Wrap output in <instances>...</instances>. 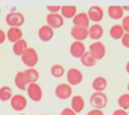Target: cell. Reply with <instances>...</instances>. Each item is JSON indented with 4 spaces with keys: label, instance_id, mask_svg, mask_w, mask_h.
Wrapping results in <instances>:
<instances>
[{
    "label": "cell",
    "instance_id": "cell-32",
    "mask_svg": "<svg viewBox=\"0 0 129 115\" xmlns=\"http://www.w3.org/2000/svg\"><path fill=\"white\" fill-rule=\"evenodd\" d=\"M60 115H76V113L69 107H66V108L62 109V112L60 113Z\"/></svg>",
    "mask_w": 129,
    "mask_h": 115
},
{
    "label": "cell",
    "instance_id": "cell-21",
    "mask_svg": "<svg viewBox=\"0 0 129 115\" xmlns=\"http://www.w3.org/2000/svg\"><path fill=\"white\" fill-rule=\"evenodd\" d=\"M108 86V81L104 77H96L92 82V87L95 91H103Z\"/></svg>",
    "mask_w": 129,
    "mask_h": 115
},
{
    "label": "cell",
    "instance_id": "cell-27",
    "mask_svg": "<svg viewBox=\"0 0 129 115\" xmlns=\"http://www.w3.org/2000/svg\"><path fill=\"white\" fill-rule=\"evenodd\" d=\"M50 73L54 78H61L64 75V68L61 64H53L50 69Z\"/></svg>",
    "mask_w": 129,
    "mask_h": 115
},
{
    "label": "cell",
    "instance_id": "cell-3",
    "mask_svg": "<svg viewBox=\"0 0 129 115\" xmlns=\"http://www.w3.org/2000/svg\"><path fill=\"white\" fill-rule=\"evenodd\" d=\"M26 91H27L28 97L31 98L33 102L38 103L42 99V96H43L42 88H41V86L39 84H36V82H32V84H29L26 88Z\"/></svg>",
    "mask_w": 129,
    "mask_h": 115
},
{
    "label": "cell",
    "instance_id": "cell-11",
    "mask_svg": "<svg viewBox=\"0 0 129 115\" xmlns=\"http://www.w3.org/2000/svg\"><path fill=\"white\" fill-rule=\"evenodd\" d=\"M87 15H88V18L89 20H93L94 23H100L101 20L103 19V16H104V14H103V10L101 7L99 6H92L91 8L88 9V13H87Z\"/></svg>",
    "mask_w": 129,
    "mask_h": 115
},
{
    "label": "cell",
    "instance_id": "cell-4",
    "mask_svg": "<svg viewBox=\"0 0 129 115\" xmlns=\"http://www.w3.org/2000/svg\"><path fill=\"white\" fill-rule=\"evenodd\" d=\"M83 81V73L76 68H70L67 71V82L70 86H77Z\"/></svg>",
    "mask_w": 129,
    "mask_h": 115
},
{
    "label": "cell",
    "instance_id": "cell-20",
    "mask_svg": "<svg viewBox=\"0 0 129 115\" xmlns=\"http://www.w3.org/2000/svg\"><path fill=\"white\" fill-rule=\"evenodd\" d=\"M108 14L112 19H121L123 17V8L120 6H110L108 8Z\"/></svg>",
    "mask_w": 129,
    "mask_h": 115
},
{
    "label": "cell",
    "instance_id": "cell-26",
    "mask_svg": "<svg viewBox=\"0 0 129 115\" xmlns=\"http://www.w3.org/2000/svg\"><path fill=\"white\" fill-rule=\"evenodd\" d=\"M13 90H11L10 87L8 86H4L0 88V100L1 102H7V100H10L13 98Z\"/></svg>",
    "mask_w": 129,
    "mask_h": 115
},
{
    "label": "cell",
    "instance_id": "cell-2",
    "mask_svg": "<svg viewBox=\"0 0 129 115\" xmlns=\"http://www.w3.org/2000/svg\"><path fill=\"white\" fill-rule=\"evenodd\" d=\"M20 57H22V62L28 68H34L39 62L38 52L34 49H32V47H28Z\"/></svg>",
    "mask_w": 129,
    "mask_h": 115
},
{
    "label": "cell",
    "instance_id": "cell-1",
    "mask_svg": "<svg viewBox=\"0 0 129 115\" xmlns=\"http://www.w3.org/2000/svg\"><path fill=\"white\" fill-rule=\"evenodd\" d=\"M89 104L94 109H103L108 105V96L103 91H95L89 97Z\"/></svg>",
    "mask_w": 129,
    "mask_h": 115
},
{
    "label": "cell",
    "instance_id": "cell-13",
    "mask_svg": "<svg viewBox=\"0 0 129 115\" xmlns=\"http://www.w3.org/2000/svg\"><path fill=\"white\" fill-rule=\"evenodd\" d=\"M70 34H71V37L75 38V41H80V42H83L85 38L88 37V28L74 26L73 28H71Z\"/></svg>",
    "mask_w": 129,
    "mask_h": 115
},
{
    "label": "cell",
    "instance_id": "cell-6",
    "mask_svg": "<svg viewBox=\"0 0 129 115\" xmlns=\"http://www.w3.org/2000/svg\"><path fill=\"white\" fill-rule=\"evenodd\" d=\"M6 23L10 27H20L24 24V16L20 13H9L6 16Z\"/></svg>",
    "mask_w": 129,
    "mask_h": 115
},
{
    "label": "cell",
    "instance_id": "cell-38",
    "mask_svg": "<svg viewBox=\"0 0 129 115\" xmlns=\"http://www.w3.org/2000/svg\"><path fill=\"white\" fill-rule=\"evenodd\" d=\"M127 89H128V93H129V84H128V86H127Z\"/></svg>",
    "mask_w": 129,
    "mask_h": 115
},
{
    "label": "cell",
    "instance_id": "cell-10",
    "mask_svg": "<svg viewBox=\"0 0 129 115\" xmlns=\"http://www.w3.org/2000/svg\"><path fill=\"white\" fill-rule=\"evenodd\" d=\"M69 52H70L71 56L76 57V59H80L83 56V54L85 53V45L83 42L80 41H75L73 44L70 45V49H69Z\"/></svg>",
    "mask_w": 129,
    "mask_h": 115
},
{
    "label": "cell",
    "instance_id": "cell-30",
    "mask_svg": "<svg viewBox=\"0 0 129 115\" xmlns=\"http://www.w3.org/2000/svg\"><path fill=\"white\" fill-rule=\"evenodd\" d=\"M121 43H122V45L125 47L129 49V33H125V35L121 38Z\"/></svg>",
    "mask_w": 129,
    "mask_h": 115
},
{
    "label": "cell",
    "instance_id": "cell-39",
    "mask_svg": "<svg viewBox=\"0 0 129 115\" xmlns=\"http://www.w3.org/2000/svg\"><path fill=\"white\" fill-rule=\"evenodd\" d=\"M42 115H49V114H42Z\"/></svg>",
    "mask_w": 129,
    "mask_h": 115
},
{
    "label": "cell",
    "instance_id": "cell-29",
    "mask_svg": "<svg viewBox=\"0 0 129 115\" xmlns=\"http://www.w3.org/2000/svg\"><path fill=\"white\" fill-rule=\"evenodd\" d=\"M122 27L126 33H129V16H126L122 19Z\"/></svg>",
    "mask_w": 129,
    "mask_h": 115
},
{
    "label": "cell",
    "instance_id": "cell-31",
    "mask_svg": "<svg viewBox=\"0 0 129 115\" xmlns=\"http://www.w3.org/2000/svg\"><path fill=\"white\" fill-rule=\"evenodd\" d=\"M47 9L50 11L51 14H57L59 10H61V7L60 6H48Z\"/></svg>",
    "mask_w": 129,
    "mask_h": 115
},
{
    "label": "cell",
    "instance_id": "cell-19",
    "mask_svg": "<svg viewBox=\"0 0 129 115\" xmlns=\"http://www.w3.org/2000/svg\"><path fill=\"white\" fill-rule=\"evenodd\" d=\"M27 49H28V47H27V42L25 40H23V38L13 44V52H14L15 55L22 56Z\"/></svg>",
    "mask_w": 129,
    "mask_h": 115
},
{
    "label": "cell",
    "instance_id": "cell-9",
    "mask_svg": "<svg viewBox=\"0 0 129 115\" xmlns=\"http://www.w3.org/2000/svg\"><path fill=\"white\" fill-rule=\"evenodd\" d=\"M47 23L51 28H60L63 25V17L60 15V14H51L47 16Z\"/></svg>",
    "mask_w": 129,
    "mask_h": 115
},
{
    "label": "cell",
    "instance_id": "cell-41",
    "mask_svg": "<svg viewBox=\"0 0 129 115\" xmlns=\"http://www.w3.org/2000/svg\"><path fill=\"white\" fill-rule=\"evenodd\" d=\"M128 115H129V112H128Z\"/></svg>",
    "mask_w": 129,
    "mask_h": 115
},
{
    "label": "cell",
    "instance_id": "cell-5",
    "mask_svg": "<svg viewBox=\"0 0 129 115\" xmlns=\"http://www.w3.org/2000/svg\"><path fill=\"white\" fill-rule=\"evenodd\" d=\"M57 98L59 99H68L71 97V94H73V89L71 86L69 84H60L56 87V90H54Z\"/></svg>",
    "mask_w": 129,
    "mask_h": 115
},
{
    "label": "cell",
    "instance_id": "cell-33",
    "mask_svg": "<svg viewBox=\"0 0 129 115\" xmlns=\"http://www.w3.org/2000/svg\"><path fill=\"white\" fill-rule=\"evenodd\" d=\"M86 115H104V113H103L102 109H92Z\"/></svg>",
    "mask_w": 129,
    "mask_h": 115
},
{
    "label": "cell",
    "instance_id": "cell-24",
    "mask_svg": "<svg viewBox=\"0 0 129 115\" xmlns=\"http://www.w3.org/2000/svg\"><path fill=\"white\" fill-rule=\"evenodd\" d=\"M96 61H98V60H96L95 57L89 53V51L85 52V53L83 54V56L80 57V62H82V64L83 66H85V67H87V68L94 67L96 64Z\"/></svg>",
    "mask_w": 129,
    "mask_h": 115
},
{
    "label": "cell",
    "instance_id": "cell-8",
    "mask_svg": "<svg viewBox=\"0 0 129 115\" xmlns=\"http://www.w3.org/2000/svg\"><path fill=\"white\" fill-rule=\"evenodd\" d=\"M10 106L14 111H23L27 106V100L25 96L23 95H14L13 98L10 99Z\"/></svg>",
    "mask_w": 129,
    "mask_h": 115
},
{
    "label": "cell",
    "instance_id": "cell-12",
    "mask_svg": "<svg viewBox=\"0 0 129 115\" xmlns=\"http://www.w3.org/2000/svg\"><path fill=\"white\" fill-rule=\"evenodd\" d=\"M74 26L76 27H84V28H88L89 25V18L88 15L85 13H79L73 18Z\"/></svg>",
    "mask_w": 129,
    "mask_h": 115
},
{
    "label": "cell",
    "instance_id": "cell-18",
    "mask_svg": "<svg viewBox=\"0 0 129 115\" xmlns=\"http://www.w3.org/2000/svg\"><path fill=\"white\" fill-rule=\"evenodd\" d=\"M15 86L17 87L20 90H26L27 86H28V82H27L26 78H25L24 71H18L15 76Z\"/></svg>",
    "mask_w": 129,
    "mask_h": 115
},
{
    "label": "cell",
    "instance_id": "cell-35",
    "mask_svg": "<svg viewBox=\"0 0 129 115\" xmlns=\"http://www.w3.org/2000/svg\"><path fill=\"white\" fill-rule=\"evenodd\" d=\"M6 38H7V34L2 29H0V44H2L6 41Z\"/></svg>",
    "mask_w": 129,
    "mask_h": 115
},
{
    "label": "cell",
    "instance_id": "cell-36",
    "mask_svg": "<svg viewBox=\"0 0 129 115\" xmlns=\"http://www.w3.org/2000/svg\"><path fill=\"white\" fill-rule=\"evenodd\" d=\"M126 71H127V73H129V62L126 64Z\"/></svg>",
    "mask_w": 129,
    "mask_h": 115
},
{
    "label": "cell",
    "instance_id": "cell-22",
    "mask_svg": "<svg viewBox=\"0 0 129 115\" xmlns=\"http://www.w3.org/2000/svg\"><path fill=\"white\" fill-rule=\"evenodd\" d=\"M24 75H25V78H26L27 82L32 84V82H36L40 78V75H39V71L34 68H28L24 71Z\"/></svg>",
    "mask_w": 129,
    "mask_h": 115
},
{
    "label": "cell",
    "instance_id": "cell-23",
    "mask_svg": "<svg viewBox=\"0 0 129 115\" xmlns=\"http://www.w3.org/2000/svg\"><path fill=\"white\" fill-rule=\"evenodd\" d=\"M125 29H123L122 25H113L110 28V36L113 40H120L122 38V36L125 35Z\"/></svg>",
    "mask_w": 129,
    "mask_h": 115
},
{
    "label": "cell",
    "instance_id": "cell-7",
    "mask_svg": "<svg viewBox=\"0 0 129 115\" xmlns=\"http://www.w3.org/2000/svg\"><path fill=\"white\" fill-rule=\"evenodd\" d=\"M105 52H107V50H105L104 44L99 42V41L89 45V53L95 57L96 60H102L105 55Z\"/></svg>",
    "mask_w": 129,
    "mask_h": 115
},
{
    "label": "cell",
    "instance_id": "cell-16",
    "mask_svg": "<svg viewBox=\"0 0 129 115\" xmlns=\"http://www.w3.org/2000/svg\"><path fill=\"white\" fill-rule=\"evenodd\" d=\"M23 37V32L19 27H10L7 32V38L8 41H10L11 43H16L17 41L22 40Z\"/></svg>",
    "mask_w": 129,
    "mask_h": 115
},
{
    "label": "cell",
    "instance_id": "cell-34",
    "mask_svg": "<svg viewBox=\"0 0 129 115\" xmlns=\"http://www.w3.org/2000/svg\"><path fill=\"white\" fill-rule=\"evenodd\" d=\"M112 115H128V112H126L125 109L120 108V109H116Z\"/></svg>",
    "mask_w": 129,
    "mask_h": 115
},
{
    "label": "cell",
    "instance_id": "cell-40",
    "mask_svg": "<svg viewBox=\"0 0 129 115\" xmlns=\"http://www.w3.org/2000/svg\"><path fill=\"white\" fill-rule=\"evenodd\" d=\"M19 115H25V114H19Z\"/></svg>",
    "mask_w": 129,
    "mask_h": 115
},
{
    "label": "cell",
    "instance_id": "cell-17",
    "mask_svg": "<svg viewBox=\"0 0 129 115\" xmlns=\"http://www.w3.org/2000/svg\"><path fill=\"white\" fill-rule=\"evenodd\" d=\"M88 36L92 40L99 41L103 36V27L100 24H94L89 27L88 29Z\"/></svg>",
    "mask_w": 129,
    "mask_h": 115
},
{
    "label": "cell",
    "instance_id": "cell-28",
    "mask_svg": "<svg viewBox=\"0 0 129 115\" xmlns=\"http://www.w3.org/2000/svg\"><path fill=\"white\" fill-rule=\"evenodd\" d=\"M118 105L122 109H129V93L123 94L118 98Z\"/></svg>",
    "mask_w": 129,
    "mask_h": 115
},
{
    "label": "cell",
    "instance_id": "cell-25",
    "mask_svg": "<svg viewBox=\"0 0 129 115\" xmlns=\"http://www.w3.org/2000/svg\"><path fill=\"white\" fill-rule=\"evenodd\" d=\"M61 16L63 18H74L77 15V8L76 6H62L61 7Z\"/></svg>",
    "mask_w": 129,
    "mask_h": 115
},
{
    "label": "cell",
    "instance_id": "cell-14",
    "mask_svg": "<svg viewBox=\"0 0 129 115\" xmlns=\"http://www.w3.org/2000/svg\"><path fill=\"white\" fill-rule=\"evenodd\" d=\"M53 28L49 26V25H44L42 26L40 29H39V38H40L42 42H49V41L52 40L53 37Z\"/></svg>",
    "mask_w": 129,
    "mask_h": 115
},
{
    "label": "cell",
    "instance_id": "cell-37",
    "mask_svg": "<svg viewBox=\"0 0 129 115\" xmlns=\"http://www.w3.org/2000/svg\"><path fill=\"white\" fill-rule=\"evenodd\" d=\"M122 8H123V10H128L129 11V6H123Z\"/></svg>",
    "mask_w": 129,
    "mask_h": 115
},
{
    "label": "cell",
    "instance_id": "cell-15",
    "mask_svg": "<svg viewBox=\"0 0 129 115\" xmlns=\"http://www.w3.org/2000/svg\"><path fill=\"white\" fill-rule=\"evenodd\" d=\"M85 107V100L82 96L76 95L74 97H71V109L75 112L76 114L80 113Z\"/></svg>",
    "mask_w": 129,
    "mask_h": 115
},
{
    "label": "cell",
    "instance_id": "cell-42",
    "mask_svg": "<svg viewBox=\"0 0 129 115\" xmlns=\"http://www.w3.org/2000/svg\"><path fill=\"white\" fill-rule=\"evenodd\" d=\"M0 11H1V10H0Z\"/></svg>",
    "mask_w": 129,
    "mask_h": 115
}]
</instances>
